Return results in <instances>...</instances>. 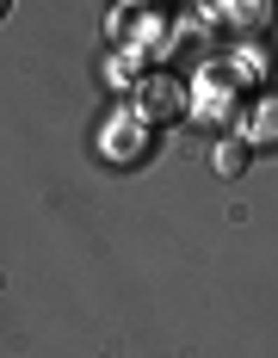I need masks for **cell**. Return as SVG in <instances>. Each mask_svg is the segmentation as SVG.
I'll list each match as a JSON object with an SVG mask.
<instances>
[{
    "instance_id": "obj_1",
    "label": "cell",
    "mask_w": 278,
    "mask_h": 358,
    "mask_svg": "<svg viewBox=\"0 0 278 358\" xmlns=\"http://www.w3.org/2000/svg\"><path fill=\"white\" fill-rule=\"evenodd\" d=\"M105 130H111V136H105V155H111V161H124V155L137 161V155H148V117H142V111H118Z\"/></svg>"
},
{
    "instance_id": "obj_2",
    "label": "cell",
    "mask_w": 278,
    "mask_h": 358,
    "mask_svg": "<svg viewBox=\"0 0 278 358\" xmlns=\"http://www.w3.org/2000/svg\"><path fill=\"white\" fill-rule=\"evenodd\" d=\"M174 111H186V87L174 74H148L142 80V117H174Z\"/></svg>"
},
{
    "instance_id": "obj_3",
    "label": "cell",
    "mask_w": 278,
    "mask_h": 358,
    "mask_svg": "<svg viewBox=\"0 0 278 358\" xmlns=\"http://www.w3.org/2000/svg\"><path fill=\"white\" fill-rule=\"evenodd\" d=\"M247 136H253L260 148H272V143H278V99H266V106L253 111V124H247Z\"/></svg>"
},
{
    "instance_id": "obj_4",
    "label": "cell",
    "mask_w": 278,
    "mask_h": 358,
    "mask_svg": "<svg viewBox=\"0 0 278 358\" xmlns=\"http://www.w3.org/2000/svg\"><path fill=\"white\" fill-rule=\"evenodd\" d=\"M216 6H223L229 19H242L247 31H253V25H266V0H216Z\"/></svg>"
},
{
    "instance_id": "obj_5",
    "label": "cell",
    "mask_w": 278,
    "mask_h": 358,
    "mask_svg": "<svg viewBox=\"0 0 278 358\" xmlns=\"http://www.w3.org/2000/svg\"><path fill=\"white\" fill-rule=\"evenodd\" d=\"M242 167H247V148L242 143H223V148H216V173H242Z\"/></svg>"
},
{
    "instance_id": "obj_6",
    "label": "cell",
    "mask_w": 278,
    "mask_h": 358,
    "mask_svg": "<svg viewBox=\"0 0 278 358\" xmlns=\"http://www.w3.org/2000/svg\"><path fill=\"white\" fill-rule=\"evenodd\" d=\"M6 13H13V0H0V19H6Z\"/></svg>"
}]
</instances>
